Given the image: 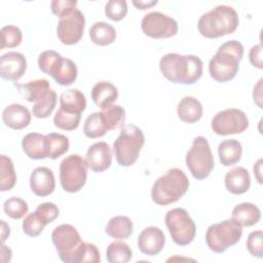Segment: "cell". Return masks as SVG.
I'll return each mask as SVG.
<instances>
[{
    "label": "cell",
    "instance_id": "29",
    "mask_svg": "<svg viewBox=\"0 0 263 263\" xmlns=\"http://www.w3.org/2000/svg\"><path fill=\"white\" fill-rule=\"evenodd\" d=\"M116 30L106 22H97L89 29L90 40L99 46L112 44L116 39Z\"/></svg>",
    "mask_w": 263,
    "mask_h": 263
},
{
    "label": "cell",
    "instance_id": "33",
    "mask_svg": "<svg viewBox=\"0 0 263 263\" xmlns=\"http://www.w3.org/2000/svg\"><path fill=\"white\" fill-rule=\"evenodd\" d=\"M47 225V222L38 212H32L28 214L22 224V228L25 234L31 237L38 236L43 231L44 227Z\"/></svg>",
    "mask_w": 263,
    "mask_h": 263
},
{
    "label": "cell",
    "instance_id": "24",
    "mask_svg": "<svg viewBox=\"0 0 263 263\" xmlns=\"http://www.w3.org/2000/svg\"><path fill=\"white\" fill-rule=\"evenodd\" d=\"M86 108L85 96L76 88L63 91L60 96V109L70 113L81 115Z\"/></svg>",
    "mask_w": 263,
    "mask_h": 263
},
{
    "label": "cell",
    "instance_id": "31",
    "mask_svg": "<svg viewBox=\"0 0 263 263\" xmlns=\"http://www.w3.org/2000/svg\"><path fill=\"white\" fill-rule=\"evenodd\" d=\"M133 257V251L124 241L111 242L106 250V258L109 263H127Z\"/></svg>",
    "mask_w": 263,
    "mask_h": 263
},
{
    "label": "cell",
    "instance_id": "19",
    "mask_svg": "<svg viewBox=\"0 0 263 263\" xmlns=\"http://www.w3.org/2000/svg\"><path fill=\"white\" fill-rule=\"evenodd\" d=\"M30 188L32 192L40 197L50 195L55 188V179L51 170L38 166L31 173Z\"/></svg>",
    "mask_w": 263,
    "mask_h": 263
},
{
    "label": "cell",
    "instance_id": "3",
    "mask_svg": "<svg viewBox=\"0 0 263 263\" xmlns=\"http://www.w3.org/2000/svg\"><path fill=\"white\" fill-rule=\"evenodd\" d=\"M238 25V14L233 7L218 5L199 17L197 28L201 36L214 39L232 34Z\"/></svg>",
    "mask_w": 263,
    "mask_h": 263
},
{
    "label": "cell",
    "instance_id": "16",
    "mask_svg": "<svg viewBox=\"0 0 263 263\" xmlns=\"http://www.w3.org/2000/svg\"><path fill=\"white\" fill-rule=\"evenodd\" d=\"M165 243V236L163 231L156 226H149L144 228L138 236V248L144 255L156 256L158 255Z\"/></svg>",
    "mask_w": 263,
    "mask_h": 263
},
{
    "label": "cell",
    "instance_id": "46",
    "mask_svg": "<svg viewBox=\"0 0 263 263\" xmlns=\"http://www.w3.org/2000/svg\"><path fill=\"white\" fill-rule=\"evenodd\" d=\"M158 3L157 0H134L133 1V4L134 6H136L138 9H141V10H145L147 8H150L154 5H156Z\"/></svg>",
    "mask_w": 263,
    "mask_h": 263
},
{
    "label": "cell",
    "instance_id": "37",
    "mask_svg": "<svg viewBox=\"0 0 263 263\" xmlns=\"http://www.w3.org/2000/svg\"><path fill=\"white\" fill-rule=\"evenodd\" d=\"M1 48H14L18 46L23 39L22 31L18 27L8 25L1 28Z\"/></svg>",
    "mask_w": 263,
    "mask_h": 263
},
{
    "label": "cell",
    "instance_id": "41",
    "mask_svg": "<svg viewBox=\"0 0 263 263\" xmlns=\"http://www.w3.org/2000/svg\"><path fill=\"white\" fill-rule=\"evenodd\" d=\"M126 13L127 3L125 0H110L105 6L106 16L113 22H119L123 20Z\"/></svg>",
    "mask_w": 263,
    "mask_h": 263
},
{
    "label": "cell",
    "instance_id": "15",
    "mask_svg": "<svg viewBox=\"0 0 263 263\" xmlns=\"http://www.w3.org/2000/svg\"><path fill=\"white\" fill-rule=\"evenodd\" d=\"M27 70L25 55L17 51H8L0 58V76L9 81L16 82Z\"/></svg>",
    "mask_w": 263,
    "mask_h": 263
},
{
    "label": "cell",
    "instance_id": "11",
    "mask_svg": "<svg viewBox=\"0 0 263 263\" xmlns=\"http://www.w3.org/2000/svg\"><path fill=\"white\" fill-rule=\"evenodd\" d=\"M51 240L60 259L65 263H74L76 253L83 242L77 229L70 224L59 225L51 233Z\"/></svg>",
    "mask_w": 263,
    "mask_h": 263
},
{
    "label": "cell",
    "instance_id": "28",
    "mask_svg": "<svg viewBox=\"0 0 263 263\" xmlns=\"http://www.w3.org/2000/svg\"><path fill=\"white\" fill-rule=\"evenodd\" d=\"M105 231L107 235L115 239L128 238L134 231V223L126 216H115L109 220Z\"/></svg>",
    "mask_w": 263,
    "mask_h": 263
},
{
    "label": "cell",
    "instance_id": "20",
    "mask_svg": "<svg viewBox=\"0 0 263 263\" xmlns=\"http://www.w3.org/2000/svg\"><path fill=\"white\" fill-rule=\"evenodd\" d=\"M31 112L21 104H10L2 112L3 123L12 129H23L31 122Z\"/></svg>",
    "mask_w": 263,
    "mask_h": 263
},
{
    "label": "cell",
    "instance_id": "21",
    "mask_svg": "<svg viewBox=\"0 0 263 263\" xmlns=\"http://www.w3.org/2000/svg\"><path fill=\"white\" fill-rule=\"evenodd\" d=\"M226 189L232 194H243L251 187V177L247 168L236 166L231 168L225 175L224 179Z\"/></svg>",
    "mask_w": 263,
    "mask_h": 263
},
{
    "label": "cell",
    "instance_id": "4",
    "mask_svg": "<svg viewBox=\"0 0 263 263\" xmlns=\"http://www.w3.org/2000/svg\"><path fill=\"white\" fill-rule=\"evenodd\" d=\"M188 189L189 180L185 173L180 168L173 167L154 182L151 198L158 205H167L178 201Z\"/></svg>",
    "mask_w": 263,
    "mask_h": 263
},
{
    "label": "cell",
    "instance_id": "25",
    "mask_svg": "<svg viewBox=\"0 0 263 263\" xmlns=\"http://www.w3.org/2000/svg\"><path fill=\"white\" fill-rule=\"evenodd\" d=\"M178 117L186 123H195L201 117L203 108L201 103L194 97H184L177 106Z\"/></svg>",
    "mask_w": 263,
    "mask_h": 263
},
{
    "label": "cell",
    "instance_id": "49",
    "mask_svg": "<svg viewBox=\"0 0 263 263\" xmlns=\"http://www.w3.org/2000/svg\"><path fill=\"white\" fill-rule=\"evenodd\" d=\"M262 159H258L257 162L254 164V175L259 184H262Z\"/></svg>",
    "mask_w": 263,
    "mask_h": 263
},
{
    "label": "cell",
    "instance_id": "27",
    "mask_svg": "<svg viewBox=\"0 0 263 263\" xmlns=\"http://www.w3.org/2000/svg\"><path fill=\"white\" fill-rule=\"evenodd\" d=\"M242 154L241 144L235 139L222 141L218 146L219 160L224 166H230L237 163Z\"/></svg>",
    "mask_w": 263,
    "mask_h": 263
},
{
    "label": "cell",
    "instance_id": "10",
    "mask_svg": "<svg viewBox=\"0 0 263 263\" xmlns=\"http://www.w3.org/2000/svg\"><path fill=\"white\" fill-rule=\"evenodd\" d=\"M164 222L176 245L185 247L193 241L196 234V225L185 209L170 210L165 214Z\"/></svg>",
    "mask_w": 263,
    "mask_h": 263
},
{
    "label": "cell",
    "instance_id": "14",
    "mask_svg": "<svg viewBox=\"0 0 263 263\" xmlns=\"http://www.w3.org/2000/svg\"><path fill=\"white\" fill-rule=\"evenodd\" d=\"M85 28V18L78 8L61 17L57 26L59 40L66 45H73L80 41Z\"/></svg>",
    "mask_w": 263,
    "mask_h": 263
},
{
    "label": "cell",
    "instance_id": "34",
    "mask_svg": "<svg viewBox=\"0 0 263 263\" xmlns=\"http://www.w3.org/2000/svg\"><path fill=\"white\" fill-rule=\"evenodd\" d=\"M28 203L20 197H10L3 203V211L6 216L13 220H20L28 214Z\"/></svg>",
    "mask_w": 263,
    "mask_h": 263
},
{
    "label": "cell",
    "instance_id": "8",
    "mask_svg": "<svg viewBox=\"0 0 263 263\" xmlns=\"http://www.w3.org/2000/svg\"><path fill=\"white\" fill-rule=\"evenodd\" d=\"M185 160L188 170L196 180H203L210 176L214 170L215 160L210 144L204 137L194 138Z\"/></svg>",
    "mask_w": 263,
    "mask_h": 263
},
{
    "label": "cell",
    "instance_id": "12",
    "mask_svg": "<svg viewBox=\"0 0 263 263\" xmlns=\"http://www.w3.org/2000/svg\"><path fill=\"white\" fill-rule=\"evenodd\" d=\"M211 127L219 136L241 134L249 127V119L243 111L229 108L218 112L213 117Z\"/></svg>",
    "mask_w": 263,
    "mask_h": 263
},
{
    "label": "cell",
    "instance_id": "23",
    "mask_svg": "<svg viewBox=\"0 0 263 263\" xmlns=\"http://www.w3.org/2000/svg\"><path fill=\"white\" fill-rule=\"evenodd\" d=\"M117 98L118 89L109 81L97 82L91 88L92 102L101 109H105L112 105Z\"/></svg>",
    "mask_w": 263,
    "mask_h": 263
},
{
    "label": "cell",
    "instance_id": "48",
    "mask_svg": "<svg viewBox=\"0 0 263 263\" xmlns=\"http://www.w3.org/2000/svg\"><path fill=\"white\" fill-rule=\"evenodd\" d=\"M11 257H12L11 250L8 247H6L4 243H2L1 245V261L3 263L9 262L11 260Z\"/></svg>",
    "mask_w": 263,
    "mask_h": 263
},
{
    "label": "cell",
    "instance_id": "9",
    "mask_svg": "<svg viewBox=\"0 0 263 263\" xmlns=\"http://www.w3.org/2000/svg\"><path fill=\"white\" fill-rule=\"evenodd\" d=\"M87 179V165L85 159L78 154H71L64 158L60 164V183L69 193L82 189Z\"/></svg>",
    "mask_w": 263,
    "mask_h": 263
},
{
    "label": "cell",
    "instance_id": "40",
    "mask_svg": "<svg viewBox=\"0 0 263 263\" xmlns=\"http://www.w3.org/2000/svg\"><path fill=\"white\" fill-rule=\"evenodd\" d=\"M47 137L50 140V158L57 159L63 154H65L69 150V139L62 135L57 133H50L47 134Z\"/></svg>",
    "mask_w": 263,
    "mask_h": 263
},
{
    "label": "cell",
    "instance_id": "17",
    "mask_svg": "<svg viewBox=\"0 0 263 263\" xmlns=\"http://www.w3.org/2000/svg\"><path fill=\"white\" fill-rule=\"evenodd\" d=\"M85 162L89 170L102 173L108 170L112 163V152L106 142H97L89 146L85 155Z\"/></svg>",
    "mask_w": 263,
    "mask_h": 263
},
{
    "label": "cell",
    "instance_id": "26",
    "mask_svg": "<svg viewBox=\"0 0 263 263\" xmlns=\"http://www.w3.org/2000/svg\"><path fill=\"white\" fill-rule=\"evenodd\" d=\"M232 219L242 227H251L260 221L261 211L252 202H242L233 208Z\"/></svg>",
    "mask_w": 263,
    "mask_h": 263
},
{
    "label": "cell",
    "instance_id": "22",
    "mask_svg": "<svg viewBox=\"0 0 263 263\" xmlns=\"http://www.w3.org/2000/svg\"><path fill=\"white\" fill-rule=\"evenodd\" d=\"M18 92L28 102L37 103L44 99L50 90V84L46 79H36L27 83H13Z\"/></svg>",
    "mask_w": 263,
    "mask_h": 263
},
{
    "label": "cell",
    "instance_id": "42",
    "mask_svg": "<svg viewBox=\"0 0 263 263\" xmlns=\"http://www.w3.org/2000/svg\"><path fill=\"white\" fill-rule=\"evenodd\" d=\"M262 240H263V233L261 230L252 231L249 234L248 240H247V249L253 257H257V258L263 257Z\"/></svg>",
    "mask_w": 263,
    "mask_h": 263
},
{
    "label": "cell",
    "instance_id": "7",
    "mask_svg": "<svg viewBox=\"0 0 263 263\" xmlns=\"http://www.w3.org/2000/svg\"><path fill=\"white\" fill-rule=\"evenodd\" d=\"M241 235L242 226L231 218L210 225L205 232V242L212 252L221 254L236 245Z\"/></svg>",
    "mask_w": 263,
    "mask_h": 263
},
{
    "label": "cell",
    "instance_id": "36",
    "mask_svg": "<svg viewBox=\"0 0 263 263\" xmlns=\"http://www.w3.org/2000/svg\"><path fill=\"white\" fill-rule=\"evenodd\" d=\"M102 113L106 119L110 130L123 126L125 121V111L123 107L119 105H110L105 109H102Z\"/></svg>",
    "mask_w": 263,
    "mask_h": 263
},
{
    "label": "cell",
    "instance_id": "5",
    "mask_svg": "<svg viewBox=\"0 0 263 263\" xmlns=\"http://www.w3.org/2000/svg\"><path fill=\"white\" fill-rule=\"evenodd\" d=\"M145 144V136L135 124L123 125L119 136L113 143L116 161L121 166H130L139 158L140 151Z\"/></svg>",
    "mask_w": 263,
    "mask_h": 263
},
{
    "label": "cell",
    "instance_id": "2",
    "mask_svg": "<svg viewBox=\"0 0 263 263\" xmlns=\"http://www.w3.org/2000/svg\"><path fill=\"white\" fill-rule=\"evenodd\" d=\"M243 57V46L239 41L230 40L219 46L216 54L210 60L209 72L217 82L232 80L239 69Z\"/></svg>",
    "mask_w": 263,
    "mask_h": 263
},
{
    "label": "cell",
    "instance_id": "43",
    "mask_svg": "<svg viewBox=\"0 0 263 263\" xmlns=\"http://www.w3.org/2000/svg\"><path fill=\"white\" fill-rule=\"evenodd\" d=\"M76 5L77 1L75 0H53L50 3L52 13L60 18L76 9Z\"/></svg>",
    "mask_w": 263,
    "mask_h": 263
},
{
    "label": "cell",
    "instance_id": "18",
    "mask_svg": "<svg viewBox=\"0 0 263 263\" xmlns=\"http://www.w3.org/2000/svg\"><path fill=\"white\" fill-rule=\"evenodd\" d=\"M25 154L35 160L50 158V140L47 135L39 133L27 134L22 141Z\"/></svg>",
    "mask_w": 263,
    "mask_h": 263
},
{
    "label": "cell",
    "instance_id": "47",
    "mask_svg": "<svg viewBox=\"0 0 263 263\" xmlns=\"http://www.w3.org/2000/svg\"><path fill=\"white\" fill-rule=\"evenodd\" d=\"M262 81L263 79L261 78L258 83L255 85L254 87V91H253V98H254V102L258 105L259 108H262V104H261V100H262V96H261V90H262Z\"/></svg>",
    "mask_w": 263,
    "mask_h": 263
},
{
    "label": "cell",
    "instance_id": "45",
    "mask_svg": "<svg viewBox=\"0 0 263 263\" xmlns=\"http://www.w3.org/2000/svg\"><path fill=\"white\" fill-rule=\"evenodd\" d=\"M249 59L251 64L258 68V69H263V61H262V45L261 44H256L252 46L249 52Z\"/></svg>",
    "mask_w": 263,
    "mask_h": 263
},
{
    "label": "cell",
    "instance_id": "13",
    "mask_svg": "<svg viewBox=\"0 0 263 263\" xmlns=\"http://www.w3.org/2000/svg\"><path fill=\"white\" fill-rule=\"evenodd\" d=\"M141 28L146 36L154 39L171 38L179 30L178 23L175 18L159 11L146 13L142 18Z\"/></svg>",
    "mask_w": 263,
    "mask_h": 263
},
{
    "label": "cell",
    "instance_id": "50",
    "mask_svg": "<svg viewBox=\"0 0 263 263\" xmlns=\"http://www.w3.org/2000/svg\"><path fill=\"white\" fill-rule=\"evenodd\" d=\"M1 242L4 243L5 240L7 239V237L9 236V233H10V228L9 226L6 224L5 221L1 220Z\"/></svg>",
    "mask_w": 263,
    "mask_h": 263
},
{
    "label": "cell",
    "instance_id": "1",
    "mask_svg": "<svg viewBox=\"0 0 263 263\" xmlns=\"http://www.w3.org/2000/svg\"><path fill=\"white\" fill-rule=\"evenodd\" d=\"M159 69L168 81L189 85L194 84L202 76L203 63L193 54L181 55L170 52L161 57Z\"/></svg>",
    "mask_w": 263,
    "mask_h": 263
},
{
    "label": "cell",
    "instance_id": "39",
    "mask_svg": "<svg viewBox=\"0 0 263 263\" xmlns=\"http://www.w3.org/2000/svg\"><path fill=\"white\" fill-rule=\"evenodd\" d=\"M101 261L100 251L96 245L90 242H82L78 252L76 253L74 263H99Z\"/></svg>",
    "mask_w": 263,
    "mask_h": 263
},
{
    "label": "cell",
    "instance_id": "44",
    "mask_svg": "<svg viewBox=\"0 0 263 263\" xmlns=\"http://www.w3.org/2000/svg\"><path fill=\"white\" fill-rule=\"evenodd\" d=\"M35 211L38 212L43 217V219L47 222V224L53 222L59 217V213H60L58 205L54 204L53 202L40 203Z\"/></svg>",
    "mask_w": 263,
    "mask_h": 263
},
{
    "label": "cell",
    "instance_id": "6",
    "mask_svg": "<svg viewBox=\"0 0 263 263\" xmlns=\"http://www.w3.org/2000/svg\"><path fill=\"white\" fill-rule=\"evenodd\" d=\"M38 67L44 74L50 75L58 84L69 86L77 79V66L54 50H45L38 57Z\"/></svg>",
    "mask_w": 263,
    "mask_h": 263
},
{
    "label": "cell",
    "instance_id": "38",
    "mask_svg": "<svg viewBox=\"0 0 263 263\" xmlns=\"http://www.w3.org/2000/svg\"><path fill=\"white\" fill-rule=\"evenodd\" d=\"M81 115L70 114L59 109L53 116V124L63 130H74L79 126Z\"/></svg>",
    "mask_w": 263,
    "mask_h": 263
},
{
    "label": "cell",
    "instance_id": "32",
    "mask_svg": "<svg viewBox=\"0 0 263 263\" xmlns=\"http://www.w3.org/2000/svg\"><path fill=\"white\" fill-rule=\"evenodd\" d=\"M16 183V174L12 160L6 156H0V190L2 192L11 190Z\"/></svg>",
    "mask_w": 263,
    "mask_h": 263
},
{
    "label": "cell",
    "instance_id": "30",
    "mask_svg": "<svg viewBox=\"0 0 263 263\" xmlns=\"http://www.w3.org/2000/svg\"><path fill=\"white\" fill-rule=\"evenodd\" d=\"M109 130L110 129L102 111L91 113L84 121L83 134L89 139L101 138L105 136Z\"/></svg>",
    "mask_w": 263,
    "mask_h": 263
},
{
    "label": "cell",
    "instance_id": "35",
    "mask_svg": "<svg viewBox=\"0 0 263 263\" xmlns=\"http://www.w3.org/2000/svg\"><path fill=\"white\" fill-rule=\"evenodd\" d=\"M57 99V92L53 89H50L44 99L34 104L32 108L33 116L36 118H47L54 110Z\"/></svg>",
    "mask_w": 263,
    "mask_h": 263
}]
</instances>
